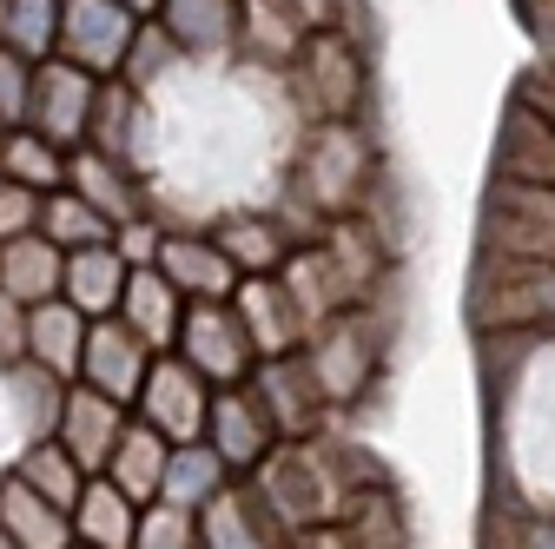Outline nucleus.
I'll use <instances>...</instances> for the list:
<instances>
[{
	"label": "nucleus",
	"mask_w": 555,
	"mask_h": 549,
	"mask_svg": "<svg viewBox=\"0 0 555 549\" xmlns=\"http://www.w3.org/2000/svg\"><path fill=\"white\" fill-rule=\"evenodd\" d=\"M0 549H21V542H14V536H8V529H0Z\"/></svg>",
	"instance_id": "44"
},
{
	"label": "nucleus",
	"mask_w": 555,
	"mask_h": 549,
	"mask_svg": "<svg viewBox=\"0 0 555 549\" xmlns=\"http://www.w3.org/2000/svg\"><path fill=\"white\" fill-rule=\"evenodd\" d=\"M126 424H132V410H126V404H113V397H106V391H93V384H66L60 431H53V437L74 450V463H80L87 476H106V463H113V450H119Z\"/></svg>",
	"instance_id": "12"
},
{
	"label": "nucleus",
	"mask_w": 555,
	"mask_h": 549,
	"mask_svg": "<svg viewBox=\"0 0 555 549\" xmlns=\"http://www.w3.org/2000/svg\"><path fill=\"white\" fill-rule=\"evenodd\" d=\"M251 497L278 516V529H285V536H298V529L337 523V510H344V497H351V490H344L337 476L324 470V450L305 437V444H278V450L258 463Z\"/></svg>",
	"instance_id": "1"
},
{
	"label": "nucleus",
	"mask_w": 555,
	"mask_h": 549,
	"mask_svg": "<svg viewBox=\"0 0 555 549\" xmlns=\"http://www.w3.org/2000/svg\"><path fill=\"white\" fill-rule=\"evenodd\" d=\"M212 239L225 245V258L238 265V279H271V271H285V258L298 252L292 226L278 213H225L212 226Z\"/></svg>",
	"instance_id": "22"
},
{
	"label": "nucleus",
	"mask_w": 555,
	"mask_h": 549,
	"mask_svg": "<svg viewBox=\"0 0 555 549\" xmlns=\"http://www.w3.org/2000/svg\"><path fill=\"white\" fill-rule=\"evenodd\" d=\"M132 418L153 424L166 444H198V437H205V418H212V384H205L179 352H166V358H153L146 391H139V404H132Z\"/></svg>",
	"instance_id": "7"
},
{
	"label": "nucleus",
	"mask_w": 555,
	"mask_h": 549,
	"mask_svg": "<svg viewBox=\"0 0 555 549\" xmlns=\"http://www.w3.org/2000/svg\"><path fill=\"white\" fill-rule=\"evenodd\" d=\"M232 305H238L251 345H258V365L264 358H292V352L311 345V331H305V318H298V305H292V292H285L278 271H271V279H245Z\"/></svg>",
	"instance_id": "16"
},
{
	"label": "nucleus",
	"mask_w": 555,
	"mask_h": 549,
	"mask_svg": "<svg viewBox=\"0 0 555 549\" xmlns=\"http://www.w3.org/2000/svg\"><path fill=\"white\" fill-rule=\"evenodd\" d=\"M132 285V265L119 258V245H87V252H66V305L87 311V318H119Z\"/></svg>",
	"instance_id": "23"
},
{
	"label": "nucleus",
	"mask_w": 555,
	"mask_h": 549,
	"mask_svg": "<svg viewBox=\"0 0 555 549\" xmlns=\"http://www.w3.org/2000/svg\"><path fill=\"white\" fill-rule=\"evenodd\" d=\"M87 331H93V318H87V311H74L66 298L34 305V311H27V365H40V371H47V378H60V384H80V365H87Z\"/></svg>",
	"instance_id": "17"
},
{
	"label": "nucleus",
	"mask_w": 555,
	"mask_h": 549,
	"mask_svg": "<svg viewBox=\"0 0 555 549\" xmlns=\"http://www.w3.org/2000/svg\"><path fill=\"white\" fill-rule=\"evenodd\" d=\"M285 8L318 34V27H337V0H285Z\"/></svg>",
	"instance_id": "41"
},
{
	"label": "nucleus",
	"mask_w": 555,
	"mask_h": 549,
	"mask_svg": "<svg viewBox=\"0 0 555 549\" xmlns=\"http://www.w3.org/2000/svg\"><path fill=\"white\" fill-rule=\"evenodd\" d=\"M153 119V100L139 93V87H126V80H106L100 87V113H93V140L87 146H100L106 159H126V166H139V126Z\"/></svg>",
	"instance_id": "29"
},
{
	"label": "nucleus",
	"mask_w": 555,
	"mask_h": 549,
	"mask_svg": "<svg viewBox=\"0 0 555 549\" xmlns=\"http://www.w3.org/2000/svg\"><path fill=\"white\" fill-rule=\"evenodd\" d=\"M522 106H529V113H535V119H542V126L555 132V80H548V87H535V93H529Z\"/></svg>",
	"instance_id": "42"
},
{
	"label": "nucleus",
	"mask_w": 555,
	"mask_h": 549,
	"mask_svg": "<svg viewBox=\"0 0 555 549\" xmlns=\"http://www.w3.org/2000/svg\"><path fill=\"white\" fill-rule=\"evenodd\" d=\"M305 126H324V119H351L358 100H364V60L351 47V34L344 27H318L298 53V66L285 74Z\"/></svg>",
	"instance_id": "2"
},
{
	"label": "nucleus",
	"mask_w": 555,
	"mask_h": 549,
	"mask_svg": "<svg viewBox=\"0 0 555 549\" xmlns=\"http://www.w3.org/2000/svg\"><path fill=\"white\" fill-rule=\"evenodd\" d=\"M185 292L166 279L159 265H146V271H132V285H126V305H119V324L132 331V337H146V345L166 358V352H179V324H185Z\"/></svg>",
	"instance_id": "19"
},
{
	"label": "nucleus",
	"mask_w": 555,
	"mask_h": 549,
	"mask_svg": "<svg viewBox=\"0 0 555 549\" xmlns=\"http://www.w3.org/2000/svg\"><path fill=\"white\" fill-rule=\"evenodd\" d=\"M166 463H172V444L153 431V424H126V437H119V450H113V463H106V476L132 497V503H159V484H166Z\"/></svg>",
	"instance_id": "28"
},
{
	"label": "nucleus",
	"mask_w": 555,
	"mask_h": 549,
	"mask_svg": "<svg viewBox=\"0 0 555 549\" xmlns=\"http://www.w3.org/2000/svg\"><path fill=\"white\" fill-rule=\"evenodd\" d=\"M132 549H205V523L192 510H172V503H146L139 516V536Z\"/></svg>",
	"instance_id": "35"
},
{
	"label": "nucleus",
	"mask_w": 555,
	"mask_h": 549,
	"mask_svg": "<svg viewBox=\"0 0 555 549\" xmlns=\"http://www.w3.org/2000/svg\"><path fill=\"white\" fill-rule=\"evenodd\" d=\"M139 14H126L119 0H60V53L53 60H74L100 80H119V66L139 40Z\"/></svg>",
	"instance_id": "6"
},
{
	"label": "nucleus",
	"mask_w": 555,
	"mask_h": 549,
	"mask_svg": "<svg viewBox=\"0 0 555 549\" xmlns=\"http://www.w3.org/2000/svg\"><path fill=\"white\" fill-rule=\"evenodd\" d=\"M166 219L159 213H139V219H126L119 232H113V245H119V258L132 265V271H146V265H159V252H166Z\"/></svg>",
	"instance_id": "38"
},
{
	"label": "nucleus",
	"mask_w": 555,
	"mask_h": 549,
	"mask_svg": "<svg viewBox=\"0 0 555 549\" xmlns=\"http://www.w3.org/2000/svg\"><path fill=\"white\" fill-rule=\"evenodd\" d=\"M40 232L60 245V252H87V245H113V219L100 213V205H87L74 186H60V192H47V205H40Z\"/></svg>",
	"instance_id": "32"
},
{
	"label": "nucleus",
	"mask_w": 555,
	"mask_h": 549,
	"mask_svg": "<svg viewBox=\"0 0 555 549\" xmlns=\"http://www.w3.org/2000/svg\"><path fill=\"white\" fill-rule=\"evenodd\" d=\"M205 444L225 457L232 476H258V463L285 444L271 424V410L258 404L251 384H232V391H212V418H205Z\"/></svg>",
	"instance_id": "9"
},
{
	"label": "nucleus",
	"mask_w": 555,
	"mask_h": 549,
	"mask_svg": "<svg viewBox=\"0 0 555 549\" xmlns=\"http://www.w3.org/2000/svg\"><path fill=\"white\" fill-rule=\"evenodd\" d=\"M159 271L192 298V305H205V298H238V265L225 258V245L205 232V226H172L166 232V252H159Z\"/></svg>",
	"instance_id": "14"
},
{
	"label": "nucleus",
	"mask_w": 555,
	"mask_h": 549,
	"mask_svg": "<svg viewBox=\"0 0 555 549\" xmlns=\"http://www.w3.org/2000/svg\"><path fill=\"white\" fill-rule=\"evenodd\" d=\"M476 318L490 331L522 324L535 337H555V265L490 252V285H482V298H476Z\"/></svg>",
	"instance_id": "5"
},
{
	"label": "nucleus",
	"mask_w": 555,
	"mask_h": 549,
	"mask_svg": "<svg viewBox=\"0 0 555 549\" xmlns=\"http://www.w3.org/2000/svg\"><path fill=\"white\" fill-rule=\"evenodd\" d=\"M238 484V476L225 470V457L212 450V444H172V463H166V484H159V503H172V510H192V516H205L225 490Z\"/></svg>",
	"instance_id": "24"
},
{
	"label": "nucleus",
	"mask_w": 555,
	"mask_h": 549,
	"mask_svg": "<svg viewBox=\"0 0 555 549\" xmlns=\"http://www.w3.org/2000/svg\"><path fill=\"white\" fill-rule=\"evenodd\" d=\"M100 74H87V66L74 60H47L34 74V106H27V126L47 132V140L60 153H80L93 140V113H100Z\"/></svg>",
	"instance_id": "4"
},
{
	"label": "nucleus",
	"mask_w": 555,
	"mask_h": 549,
	"mask_svg": "<svg viewBox=\"0 0 555 549\" xmlns=\"http://www.w3.org/2000/svg\"><path fill=\"white\" fill-rule=\"evenodd\" d=\"M251 391H258V404L271 410V424H278V437H285V444H305V437L318 431V418L331 410V397L318 391V371H311L305 352L264 358V365L251 371Z\"/></svg>",
	"instance_id": "10"
},
{
	"label": "nucleus",
	"mask_w": 555,
	"mask_h": 549,
	"mask_svg": "<svg viewBox=\"0 0 555 549\" xmlns=\"http://www.w3.org/2000/svg\"><path fill=\"white\" fill-rule=\"evenodd\" d=\"M305 40H311V27L285 8V0H245L238 53L258 66V74H278V80H285L292 66H298V53H305Z\"/></svg>",
	"instance_id": "21"
},
{
	"label": "nucleus",
	"mask_w": 555,
	"mask_h": 549,
	"mask_svg": "<svg viewBox=\"0 0 555 549\" xmlns=\"http://www.w3.org/2000/svg\"><path fill=\"white\" fill-rule=\"evenodd\" d=\"M198 523H205V549H278V542H285L278 516H271L251 490H238V484H232L212 510H205Z\"/></svg>",
	"instance_id": "27"
},
{
	"label": "nucleus",
	"mask_w": 555,
	"mask_h": 549,
	"mask_svg": "<svg viewBox=\"0 0 555 549\" xmlns=\"http://www.w3.org/2000/svg\"><path fill=\"white\" fill-rule=\"evenodd\" d=\"M66 186H74L87 205H100V213L113 219V232H119L126 219H139V213H153V205H146V199H153V192H146L153 179H139L126 159H106L100 146H80V153H74V173H66Z\"/></svg>",
	"instance_id": "18"
},
{
	"label": "nucleus",
	"mask_w": 555,
	"mask_h": 549,
	"mask_svg": "<svg viewBox=\"0 0 555 549\" xmlns=\"http://www.w3.org/2000/svg\"><path fill=\"white\" fill-rule=\"evenodd\" d=\"M34 74H40L34 60H21L14 47H0V119H8V126H27V106H34Z\"/></svg>",
	"instance_id": "36"
},
{
	"label": "nucleus",
	"mask_w": 555,
	"mask_h": 549,
	"mask_svg": "<svg viewBox=\"0 0 555 549\" xmlns=\"http://www.w3.org/2000/svg\"><path fill=\"white\" fill-rule=\"evenodd\" d=\"M0 529H8L21 549H74V516H66L60 503L34 497L14 470H0Z\"/></svg>",
	"instance_id": "25"
},
{
	"label": "nucleus",
	"mask_w": 555,
	"mask_h": 549,
	"mask_svg": "<svg viewBox=\"0 0 555 549\" xmlns=\"http://www.w3.org/2000/svg\"><path fill=\"white\" fill-rule=\"evenodd\" d=\"M371 352H377V337H371V318H364V311L331 318L311 345H305V358H311L318 391L331 397V410L351 404V397H364V384H371Z\"/></svg>",
	"instance_id": "11"
},
{
	"label": "nucleus",
	"mask_w": 555,
	"mask_h": 549,
	"mask_svg": "<svg viewBox=\"0 0 555 549\" xmlns=\"http://www.w3.org/2000/svg\"><path fill=\"white\" fill-rule=\"evenodd\" d=\"M40 205H47V192H34L21 179H0V245L40 232Z\"/></svg>",
	"instance_id": "37"
},
{
	"label": "nucleus",
	"mask_w": 555,
	"mask_h": 549,
	"mask_svg": "<svg viewBox=\"0 0 555 549\" xmlns=\"http://www.w3.org/2000/svg\"><path fill=\"white\" fill-rule=\"evenodd\" d=\"M522 179H535V186H555V132L529 113L522 119Z\"/></svg>",
	"instance_id": "40"
},
{
	"label": "nucleus",
	"mask_w": 555,
	"mask_h": 549,
	"mask_svg": "<svg viewBox=\"0 0 555 549\" xmlns=\"http://www.w3.org/2000/svg\"><path fill=\"white\" fill-rule=\"evenodd\" d=\"M119 8H126V14H139V21H159L166 0H119Z\"/></svg>",
	"instance_id": "43"
},
{
	"label": "nucleus",
	"mask_w": 555,
	"mask_h": 549,
	"mask_svg": "<svg viewBox=\"0 0 555 549\" xmlns=\"http://www.w3.org/2000/svg\"><path fill=\"white\" fill-rule=\"evenodd\" d=\"M0 140H8V119H0Z\"/></svg>",
	"instance_id": "45"
},
{
	"label": "nucleus",
	"mask_w": 555,
	"mask_h": 549,
	"mask_svg": "<svg viewBox=\"0 0 555 549\" xmlns=\"http://www.w3.org/2000/svg\"><path fill=\"white\" fill-rule=\"evenodd\" d=\"M74 549H93V542H74Z\"/></svg>",
	"instance_id": "46"
},
{
	"label": "nucleus",
	"mask_w": 555,
	"mask_h": 549,
	"mask_svg": "<svg viewBox=\"0 0 555 549\" xmlns=\"http://www.w3.org/2000/svg\"><path fill=\"white\" fill-rule=\"evenodd\" d=\"M185 66H192V60L179 53V40H172L159 21H146V27H139V40H132V53H126V66H119V80L153 100L172 74H185Z\"/></svg>",
	"instance_id": "34"
},
{
	"label": "nucleus",
	"mask_w": 555,
	"mask_h": 549,
	"mask_svg": "<svg viewBox=\"0 0 555 549\" xmlns=\"http://www.w3.org/2000/svg\"><path fill=\"white\" fill-rule=\"evenodd\" d=\"M139 516H146V503H132L113 476H93L80 490V503H74V536L93 542V549H132Z\"/></svg>",
	"instance_id": "26"
},
{
	"label": "nucleus",
	"mask_w": 555,
	"mask_h": 549,
	"mask_svg": "<svg viewBox=\"0 0 555 549\" xmlns=\"http://www.w3.org/2000/svg\"><path fill=\"white\" fill-rule=\"evenodd\" d=\"M66 173H74V153H60L34 126H8V140H0V179H21L34 192H60Z\"/></svg>",
	"instance_id": "31"
},
{
	"label": "nucleus",
	"mask_w": 555,
	"mask_h": 549,
	"mask_svg": "<svg viewBox=\"0 0 555 549\" xmlns=\"http://www.w3.org/2000/svg\"><path fill=\"white\" fill-rule=\"evenodd\" d=\"M153 345L146 337H132L119 318H93V331H87V365H80V384H93V391H106L113 404H139V391H146V371H153Z\"/></svg>",
	"instance_id": "13"
},
{
	"label": "nucleus",
	"mask_w": 555,
	"mask_h": 549,
	"mask_svg": "<svg viewBox=\"0 0 555 549\" xmlns=\"http://www.w3.org/2000/svg\"><path fill=\"white\" fill-rule=\"evenodd\" d=\"M60 292H66V252L47 232H27L14 245H0V298L34 311V305H53Z\"/></svg>",
	"instance_id": "20"
},
{
	"label": "nucleus",
	"mask_w": 555,
	"mask_h": 549,
	"mask_svg": "<svg viewBox=\"0 0 555 549\" xmlns=\"http://www.w3.org/2000/svg\"><path fill=\"white\" fill-rule=\"evenodd\" d=\"M179 358L212 384V391H232V384H251L258 371V345L238 318L232 298H205V305H185V324H179Z\"/></svg>",
	"instance_id": "3"
},
{
	"label": "nucleus",
	"mask_w": 555,
	"mask_h": 549,
	"mask_svg": "<svg viewBox=\"0 0 555 549\" xmlns=\"http://www.w3.org/2000/svg\"><path fill=\"white\" fill-rule=\"evenodd\" d=\"M14 476L34 490V497H47V503H60L66 516H74V503H80V490L93 484V476L74 463V450H66L60 437H40V444H27L21 450V463H14Z\"/></svg>",
	"instance_id": "30"
},
{
	"label": "nucleus",
	"mask_w": 555,
	"mask_h": 549,
	"mask_svg": "<svg viewBox=\"0 0 555 549\" xmlns=\"http://www.w3.org/2000/svg\"><path fill=\"white\" fill-rule=\"evenodd\" d=\"M0 47L47 66L60 53V0H0Z\"/></svg>",
	"instance_id": "33"
},
{
	"label": "nucleus",
	"mask_w": 555,
	"mask_h": 549,
	"mask_svg": "<svg viewBox=\"0 0 555 549\" xmlns=\"http://www.w3.org/2000/svg\"><path fill=\"white\" fill-rule=\"evenodd\" d=\"M238 21L245 0H166L159 8V27L179 40L192 66H225L238 53Z\"/></svg>",
	"instance_id": "15"
},
{
	"label": "nucleus",
	"mask_w": 555,
	"mask_h": 549,
	"mask_svg": "<svg viewBox=\"0 0 555 549\" xmlns=\"http://www.w3.org/2000/svg\"><path fill=\"white\" fill-rule=\"evenodd\" d=\"M490 252L555 265V186L503 179L490 199Z\"/></svg>",
	"instance_id": "8"
},
{
	"label": "nucleus",
	"mask_w": 555,
	"mask_h": 549,
	"mask_svg": "<svg viewBox=\"0 0 555 549\" xmlns=\"http://www.w3.org/2000/svg\"><path fill=\"white\" fill-rule=\"evenodd\" d=\"M490 542L496 549H555V516H496L490 523Z\"/></svg>",
	"instance_id": "39"
}]
</instances>
